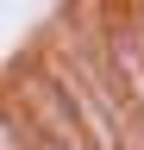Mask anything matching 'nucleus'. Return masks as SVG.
Returning a JSON list of instances; mask_svg holds the SVG:
<instances>
[{
    "instance_id": "obj_1",
    "label": "nucleus",
    "mask_w": 144,
    "mask_h": 150,
    "mask_svg": "<svg viewBox=\"0 0 144 150\" xmlns=\"http://www.w3.org/2000/svg\"><path fill=\"white\" fill-rule=\"evenodd\" d=\"M106 75L119 81L125 106H132V119H138V112H144V38H132V31H113V38H106Z\"/></svg>"
},
{
    "instance_id": "obj_2",
    "label": "nucleus",
    "mask_w": 144,
    "mask_h": 150,
    "mask_svg": "<svg viewBox=\"0 0 144 150\" xmlns=\"http://www.w3.org/2000/svg\"><path fill=\"white\" fill-rule=\"evenodd\" d=\"M25 131H31V125H25ZM25 150H63V144H50V138H38V131H31V144H25Z\"/></svg>"
}]
</instances>
